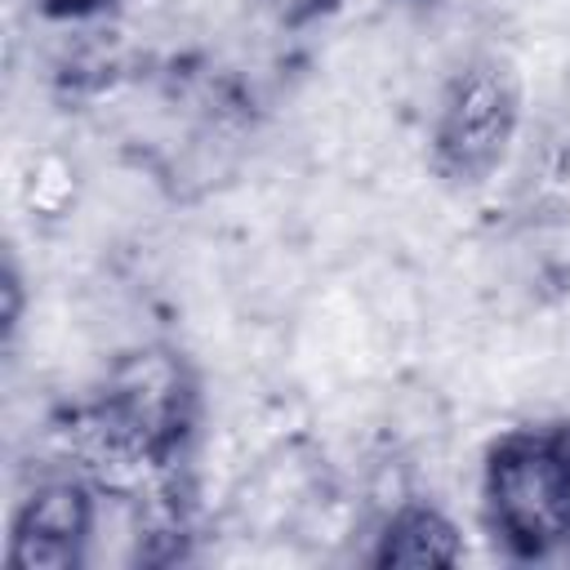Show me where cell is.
I'll list each match as a JSON object with an SVG mask.
<instances>
[{
  "label": "cell",
  "instance_id": "1",
  "mask_svg": "<svg viewBox=\"0 0 570 570\" xmlns=\"http://www.w3.org/2000/svg\"><path fill=\"white\" fill-rule=\"evenodd\" d=\"M196 410L200 392L187 356L165 343H138L107 365L85 405V436L116 463L160 472L183 454Z\"/></svg>",
  "mask_w": 570,
  "mask_h": 570
},
{
  "label": "cell",
  "instance_id": "2",
  "mask_svg": "<svg viewBox=\"0 0 570 570\" xmlns=\"http://www.w3.org/2000/svg\"><path fill=\"white\" fill-rule=\"evenodd\" d=\"M481 508L490 534L521 561L552 557L570 543V503L548 428H517L485 450Z\"/></svg>",
  "mask_w": 570,
  "mask_h": 570
},
{
  "label": "cell",
  "instance_id": "3",
  "mask_svg": "<svg viewBox=\"0 0 570 570\" xmlns=\"http://www.w3.org/2000/svg\"><path fill=\"white\" fill-rule=\"evenodd\" d=\"M521 129V80L499 58H468L450 71L432 111V169L450 183H485Z\"/></svg>",
  "mask_w": 570,
  "mask_h": 570
},
{
  "label": "cell",
  "instance_id": "4",
  "mask_svg": "<svg viewBox=\"0 0 570 570\" xmlns=\"http://www.w3.org/2000/svg\"><path fill=\"white\" fill-rule=\"evenodd\" d=\"M98 485L85 476H45L36 481L9 521L4 566L13 570H80L89 548Z\"/></svg>",
  "mask_w": 570,
  "mask_h": 570
},
{
  "label": "cell",
  "instance_id": "5",
  "mask_svg": "<svg viewBox=\"0 0 570 570\" xmlns=\"http://www.w3.org/2000/svg\"><path fill=\"white\" fill-rule=\"evenodd\" d=\"M463 557L459 525L428 499H396L370 543V566L383 570H436Z\"/></svg>",
  "mask_w": 570,
  "mask_h": 570
},
{
  "label": "cell",
  "instance_id": "6",
  "mask_svg": "<svg viewBox=\"0 0 570 570\" xmlns=\"http://www.w3.org/2000/svg\"><path fill=\"white\" fill-rule=\"evenodd\" d=\"M281 27H312L321 22L325 13H334L343 0H258Z\"/></svg>",
  "mask_w": 570,
  "mask_h": 570
},
{
  "label": "cell",
  "instance_id": "7",
  "mask_svg": "<svg viewBox=\"0 0 570 570\" xmlns=\"http://www.w3.org/2000/svg\"><path fill=\"white\" fill-rule=\"evenodd\" d=\"M45 18H58V22H85L94 13L107 9V0H31Z\"/></svg>",
  "mask_w": 570,
  "mask_h": 570
},
{
  "label": "cell",
  "instance_id": "8",
  "mask_svg": "<svg viewBox=\"0 0 570 570\" xmlns=\"http://www.w3.org/2000/svg\"><path fill=\"white\" fill-rule=\"evenodd\" d=\"M548 441H552L557 472H561V490H566V503H570V419H566V423H552V428H548Z\"/></svg>",
  "mask_w": 570,
  "mask_h": 570
}]
</instances>
